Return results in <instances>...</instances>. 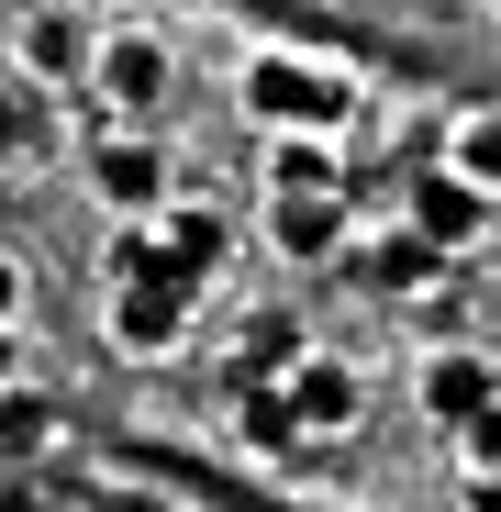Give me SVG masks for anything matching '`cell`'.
Here are the masks:
<instances>
[{
	"label": "cell",
	"instance_id": "obj_18",
	"mask_svg": "<svg viewBox=\"0 0 501 512\" xmlns=\"http://www.w3.org/2000/svg\"><path fill=\"white\" fill-rule=\"evenodd\" d=\"M457 512H501V479H457Z\"/></svg>",
	"mask_w": 501,
	"mask_h": 512
},
{
	"label": "cell",
	"instance_id": "obj_13",
	"mask_svg": "<svg viewBox=\"0 0 501 512\" xmlns=\"http://www.w3.org/2000/svg\"><path fill=\"white\" fill-rule=\"evenodd\" d=\"M234 435H245V457H290V446H301V412H290V390H279V379H245V401H234Z\"/></svg>",
	"mask_w": 501,
	"mask_h": 512
},
{
	"label": "cell",
	"instance_id": "obj_6",
	"mask_svg": "<svg viewBox=\"0 0 501 512\" xmlns=\"http://www.w3.org/2000/svg\"><path fill=\"white\" fill-rule=\"evenodd\" d=\"M145 268H167V279H190V290H212L223 268H234V212H212V201H167L156 223H145Z\"/></svg>",
	"mask_w": 501,
	"mask_h": 512
},
{
	"label": "cell",
	"instance_id": "obj_4",
	"mask_svg": "<svg viewBox=\"0 0 501 512\" xmlns=\"http://www.w3.org/2000/svg\"><path fill=\"white\" fill-rule=\"evenodd\" d=\"M78 179H90V201H101L112 223H156L167 201H179V167H167L156 123H112L90 156H78Z\"/></svg>",
	"mask_w": 501,
	"mask_h": 512
},
{
	"label": "cell",
	"instance_id": "obj_10",
	"mask_svg": "<svg viewBox=\"0 0 501 512\" xmlns=\"http://www.w3.org/2000/svg\"><path fill=\"white\" fill-rule=\"evenodd\" d=\"M435 167H446V179H468L479 201H501V101H468V112H446V134H435Z\"/></svg>",
	"mask_w": 501,
	"mask_h": 512
},
{
	"label": "cell",
	"instance_id": "obj_12",
	"mask_svg": "<svg viewBox=\"0 0 501 512\" xmlns=\"http://www.w3.org/2000/svg\"><path fill=\"white\" fill-rule=\"evenodd\" d=\"M268 190H346V156H334V134H268Z\"/></svg>",
	"mask_w": 501,
	"mask_h": 512
},
{
	"label": "cell",
	"instance_id": "obj_15",
	"mask_svg": "<svg viewBox=\"0 0 501 512\" xmlns=\"http://www.w3.org/2000/svg\"><path fill=\"white\" fill-rule=\"evenodd\" d=\"M446 435H457V479H501V390L468 423H446Z\"/></svg>",
	"mask_w": 501,
	"mask_h": 512
},
{
	"label": "cell",
	"instance_id": "obj_17",
	"mask_svg": "<svg viewBox=\"0 0 501 512\" xmlns=\"http://www.w3.org/2000/svg\"><path fill=\"white\" fill-rule=\"evenodd\" d=\"M34 312V268H23V245H0V334H12Z\"/></svg>",
	"mask_w": 501,
	"mask_h": 512
},
{
	"label": "cell",
	"instance_id": "obj_11",
	"mask_svg": "<svg viewBox=\"0 0 501 512\" xmlns=\"http://www.w3.org/2000/svg\"><path fill=\"white\" fill-rule=\"evenodd\" d=\"M501 201H479L468 179H446V167H435V179H424V201H412V234H424V245H479V223H490Z\"/></svg>",
	"mask_w": 501,
	"mask_h": 512
},
{
	"label": "cell",
	"instance_id": "obj_19",
	"mask_svg": "<svg viewBox=\"0 0 501 512\" xmlns=\"http://www.w3.org/2000/svg\"><path fill=\"white\" fill-rule=\"evenodd\" d=\"M78 12H90V23H123V12H134V0H78Z\"/></svg>",
	"mask_w": 501,
	"mask_h": 512
},
{
	"label": "cell",
	"instance_id": "obj_7",
	"mask_svg": "<svg viewBox=\"0 0 501 512\" xmlns=\"http://www.w3.org/2000/svg\"><path fill=\"white\" fill-rule=\"evenodd\" d=\"M279 390H290V412H301V446H334V435H357V423H368V379L346 368V357H290L279 368Z\"/></svg>",
	"mask_w": 501,
	"mask_h": 512
},
{
	"label": "cell",
	"instance_id": "obj_5",
	"mask_svg": "<svg viewBox=\"0 0 501 512\" xmlns=\"http://www.w3.org/2000/svg\"><path fill=\"white\" fill-rule=\"evenodd\" d=\"M190 279H167V268H123V290H112V312H101V346L112 357H134V368H167L190 346Z\"/></svg>",
	"mask_w": 501,
	"mask_h": 512
},
{
	"label": "cell",
	"instance_id": "obj_8",
	"mask_svg": "<svg viewBox=\"0 0 501 512\" xmlns=\"http://www.w3.org/2000/svg\"><path fill=\"white\" fill-rule=\"evenodd\" d=\"M268 256L279 268H323V256H346V234H357V212H346V190H268Z\"/></svg>",
	"mask_w": 501,
	"mask_h": 512
},
{
	"label": "cell",
	"instance_id": "obj_14",
	"mask_svg": "<svg viewBox=\"0 0 501 512\" xmlns=\"http://www.w3.org/2000/svg\"><path fill=\"white\" fill-rule=\"evenodd\" d=\"M56 446V401L23 390V379H0V457H45Z\"/></svg>",
	"mask_w": 501,
	"mask_h": 512
},
{
	"label": "cell",
	"instance_id": "obj_3",
	"mask_svg": "<svg viewBox=\"0 0 501 512\" xmlns=\"http://www.w3.org/2000/svg\"><path fill=\"white\" fill-rule=\"evenodd\" d=\"M90 45H101V23L78 12V0H23V12H12V45H0V56H12L23 90L78 101V90H90Z\"/></svg>",
	"mask_w": 501,
	"mask_h": 512
},
{
	"label": "cell",
	"instance_id": "obj_2",
	"mask_svg": "<svg viewBox=\"0 0 501 512\" xmlns=\"http://www.w3.org/2000/svg\"><path fill=\"white\" fill-rule=\"evenodd\" d=\"M90 101H101L112 123H156L167 101H179V56H167L156 23H101V45H90Z\"/></svg>",
	"mask_w": 501,
	"mask_h": 512
},
{
	"label": "cell",
	"instance_id": "obj_1",
	"mask_svg": "<svg viewBox=\"0 0 501 512\" xmlns=\"http://www.w3.org/2000/svg\"><path fill=\"white\" fill-rule=\"evenodd\" d=\"M234 112L257 123V134H346L368 112L357 90V67H334V56H301V45H257L234 78Z\"/></svg>",
	"mask_w": 501,
	"mask_h": 512
},
{
	"label": "cell",
	"instance_id": "obj_16",
	"mask_svg": "<svg viewBox=\"0 0 501 512\" xmlns=\"http://www.w3.org/2000/svg\"><path fill=\"white\" fill-rule=\"evenodd\" d=\"M34 123H45V90L0 78V167H23V156H34Z\"/></svg>",
	"mask_w": 501,
	"mask_h": 512
},
{
	"label": "cell",
	"instance_id": "obj_9",
	"mask_svg": "<svg viewBox=\"0 0 501 512\" xmlns=\"http://www.w3.org/2000/svg\"><path fill=\"white\" fill-rule=\"evenodd\" d=\"M490 390H501V368H490L479 346H424V368H412V401H424L435 423H468Z\"/></svg>",
	"mask_w": 501,
	"mask_h": 512
}]
</instances>
